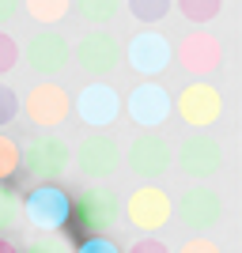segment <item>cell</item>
Returning a JSON list of instances; mask_svg holds the SVG:
<instances>
[{"label":"cell","instance_id":"cell-1","mask_svg":"<svg viewBox=\"0 0 242 253\" xmlns=\"http://www.w3.org/2000/svg\"><path fill=\"white\" fill-rule=\"evenodd\" d=\"M117 219H121V197L110 185H87L80 197H72L68 223H76L87 238H106V231H114Z\"/></svg>","mask_w":242,"mask_h":253},{"label":"cell","instance_id":"cell-2","mask_svg":"<svg viewBox=\"0 0 242 253\" xmlns=\"http://www.w3.org/2000/svg\"><path fill=\"white\" fill-rule=\"evenodd\" d=\"M19 215L31 223L34 231L42 234H53L68 227V215H72V197L61 189V185H53V181H42V185H34L19 204Z\"/></svg>","mask_w":242,"mask_h":253},{"label":"cell","instance_id":"cell-3","mask_svg":"<svg viewBox=\"0 0 242 253\" xmlns=\"http://www.w3.org/2000/svg\"><path fill=\"white\" fill-rule=\"evenodd\" d=\"M174 215V201H170L167 189L159 185H137V189L125 197V219L129 227H137L144 238H151L155 231H163Z\"/></svg>","mask_w":242,"mask_h":253},{"label":"cell","instance_id":"cell-4","mask_svg":"<svg viewBox=\"0 0 242 253\" xmlns=\"http://www.w3.org/2000/svg\"><path fill=\"white\" fill-rule=\"evenodd\" d=\"M72 61L80 64L91 80H106L110 72L121 68V38H117L114 31H106V27L87 31L84 38L72 45Z\"/></svg>","mask_w":242,"mask_h":253},{"label":"cell","instance_id":"cell-5","mask_svg":"<svg viewBox=\"0 0 242 253\" xmlns=\"http://www.w3.org/2000/svg\"><path fill=\"white\" fill-rule=\"evenodd\" d=\"M19 57L31 64V72L53 80V76H61L64 68H68V61H72V42H68L61 31L42 27V31H34L31 38H27V45L19 49Z\"/></svg>","mask_w":242,"mask_h":253},{"label":"cell","instance_id":"cell-6","mask_svg":"<svg viewBox=\"0 0 242 253\" xmlns=\"http://www.w3.org/2000/svg\"><path fill=\"white\" fill-rule=\"evenodd\" d=\"M125 114L140 132H159L174 114V98L163 84H137L125 98Z\"/></svg>","mask_w":242,"mask_h":253},{"label":"cell","instance_id":"cell-7","mask_svg":"<svg viewBox=\"0 0 242 253\" xmlns=\"http://www.w3.org/2000/svg\"><path fill=\"white\" fill-rule=\"evenodd\" d=\"M23 114H27V121L31 125H38L42 132H53V128H61L64 121H68V114H72V95L64 91L61 84H38L27 91V98H23Z\"/></svg>","mask_w":242,"mask_h":253},{"label":"cell","instance_id":"cell-8","mask_svg":"<svg viewBox=\"0 0 242 253\" xmlns=\"http://www.w3.org/2000/svg\"><path fill=\"white\" fill-rule=\"evenodd\" d=\"M174 114L186 121L190 128H197V132H204V128H212L216 121L223 117V95L216 84H190L182 87L178 98H174Z\"/></svg>","mask_w":242,"mask_h":253},{"label":"cell","instance_id":"cell-9","mask_svg":"<svg viewBox=\"0 0 242 253\" xmlns=\"http://www.w3.org/2000/svg\"><path fill=\"white\" fill-rule=\"evenodd\" d=\"M125 163L137 178H144V185H151L155 178H163V174L174 167V148H170L159 132H140V136L129 140Z\"/></svg>","mask_w":242,"mask_h":253},{"label":"cell","instance_id":"cell-10","mask_svg":"<svg viewBox=\"0 0 242 253\" xmlns=\"http://www.w3.org/2000/svg\"><path fill=\"white\" fill-rule=\"evenodd\" d=\"M121 57H125V64L133 68L137 76H163L170 68V61H174V45H170L167 34L159 31H140L129 38V45L121 49Z\"/></svg>","mask_w":242,"mask_h":253},{"label":"cell","instance_id":"cell-11","mask_svg":"<svg viewBox=\"0 0 242 253\" xmlns=\"http://www.w3.org/2000/svg\"><path fill=\"white\" fill-rule=\"evenodd\" d=\"M72 114L84 121L91 132H102L121 117V95L110 84H84L72 98Z\"/></svg>","mask_w":242,"mask_h":253},{"label":"cell","instance_id":"cell-12","mask_svg":"<svg viewBox=\"0 0 242 253\" xmlns=\"http://www.w3.org/2000/svg\"><path fill=\"white\" fill-rule=\"evenodd\" d=\"M178 64H182V72H190L193 80H208V76H216L223 68V42L216 38L212 31H193L182 38L178 45Z\"/></svg>","mask_w":242,"mask_h":253},{"label":"cell","instance_id":"cell-13","mask_svg":"<svg viewBox=\"0 0 242 253\" xmlns=\"http://www.w3.org/2000/svg\"><path fill=\"white\" fill-rule=\"evenodd\" d=\"M72 163H76V170H80L84 178L106 181L117 167H121V148H117V140L106 136V132H87V136L76 144Z\"/></svg>","mask_w":242,"mask_h":253},{"label":"cell","instance_id":"cell-14","mask_svg":"<svg viewBox=\"0 0 242 253\" xmlns=\"http://www.w3.org/2000/svg\"><path fill=\"white\" fill-rule=\"evenodd\" d=\"M174 208H178V219L186 223L190 231L204 234V231H212V227L223 219V193L197 181V185H190V189H182V197H178Z\"/></svg>","mask_w":242,"mask_h":253},{"label":"cell","instance_id":"cell-15","mask_svg":"<svg viewBox=\"0 0 242 253\" xmlns=\"http://www.w3.org/2000/svg\"><path fill=\"white\" fill-rule=\"evenodd\" d=\"M68 163H72V148L57 132H42V136H34L23 148V167L31 170V174H38V178H46V181L61 178L64 170H68Z\"/></svg>","mask_w":242,"mask_h":253},{"label":"cell","instance_id":"cell-16","mask_svg":"<svg viewBox=\"0 0 242 253\" xmlns=\"http://www.w3.org/2000/svg\"><path fill=\"white\" fill-rule=\"evenodd\" d=\"M174 163L182 167V174H190V178H197L200 185H204L208 178H216V174L223 170V148H220V140H216V136L197 132V136L182 140Z\"/></svg>","mask_w":242,"mask_h":253},{"label":"cell","instance_id":"cell-17","mask_svg":"<svg viewBox=\"0 0 242 253\" xmlns=\"http://www.w3.org/2000/svg\"><path fill=\"white\" fill-rule=\"evenodd\" d=\"M72 11L84 23H91V31H98L102 23H110L121 11V0H72Z\"/></svg>","mask_w":242,"mask_h":253},{"label":"cell","instance_id":"cell-18","mask_svg":"<svg viewBox=\"0 0 242 253\" xmlns=\"http://www.w3.org/2000/svg\"><path fill=\"white\" fill-rule=\"evenodd\" d=\"M19 8H27V15H31L34 23L53 27V23H61L64 15L72 11V0H19Z\"/></svg>","mask_w":242,"mask_h":253},{"label":"cell","instance_id":"cell-19","mask_svg":"<svg viewBox=\"0 0 242 253\" xmlns=\"http://www.w3.org/2000/svg\"><path fill=\"white\" fill-rule=\"evenodd\" d=\"M19 167H23V148H19V140H11L8 132H0V185L15 178V174H19Z\"/></svg>","mask_w":242,"mask_h":253},{"label":"cell","instance_id":"cell-20","mask_svg":"<svg viewBox=\"0 0 242 253\" xmlns=\"http://www.w3.org/2000/svg\"><path fill=\"white\" fill-rule=\"evenodd\" d=\"M178 11L190 23H212L223 11V0H178Z\"/></svg>","mask_w":242,"mask_h":253},{"label":"cell","instance_id":"cell-21","mask_svg":"<svg viewBox=\"0 0 242 253\" xmlns=\"http://www.w3.org/2000/svg\"><path fill=\"white\" fill-rule=\"evenodd\" d=\"M174 0H125V8L133 11V19L140 23H159V19H167V11Z\"/></svg>","mask_w":242,"mask_h":253},{"label":"cell","instance_id":"cell-22","mask_svg":"<svg viewBox=\"0 0 242 253\" xmlns=\"http://www.w3.org/2000/svg\"><path fill=\"white\" fill-rule=\"evenodd\" d=\"M15 223H19V197H15L8 185H0V238H4Z\"/></svg>","mask_w":242,"mask_h":253},{"label":"cell","instance_id":"cell-23","mask_svg":"<svg viewBox=\"0 0 242 253\" xmlns=\"http://www.w3.org/2000/svg\"><path fill=\"white\" fill-rule=\"evenodd\" d=\"M15 64H19V42L8 31H0V76H8Z\"/></svg>","mask_w":242,"mask_h":253},{"label":"cell","instance_id":"cell-24","mask_svg":"<svg viewBox=\"0 0 242 253\" xmlns=\"http://www.w3.org/2000/svg\"><path fill=\"white\" fill-rule=\"evenodd\" d=\"M15 117H19V95L8 84H0V128H8Z\"/></svg>","mask_w":242,"mask_h":253},{"label":"cell","instance_id":"cell-25","mask_svg":"<svg viewBox=\"0 0 242 253\" xmlns=\"http://www.w3.org/2000/svg\"><path fill=\"white\" fill-rule=\"evenodd\" d=\"M19 253H68V246H64V238H34L27 250Z\"/></svg>","mask_w":242,"mask_h":253},{"label":"cell","instance_id":"cell-26","mask_svg":"<svg viewBox=\"0 0 242 253\" xmlns=\"http://www.w3.org/2000/svg\"><path fill=\"white\" fill-rule=\"evenodd\" d=\"M178 253H223V250L212 242V238H204V234H193L190 242H182V250H178Z\"/></svg>","mask_w":242,"mask_h":253},{"label":"cell","instance_id":"cell-27","mask_svg":"<svg viewBox=\"0 0 242 253\" xmlns=\"http://www.w3.org/2000/svg\"><path fill=\"white\" fill-rule=\"evenodd\" d=\"M76 253H121L110 238H84V242L76 246Z\"/></svg>","mask_w":242,"mask_h":253},{"label":"cell","instance_id":"cell-28","mask_svg":"<svg viewBox=\"0 0 242 253\" xmlns=\"http://www.w3.org/2000/svg\"><path fill=\"white\" fill-rule=\"evenodd\" d=\"M129 253H170V246L163 238H137L129 246Z\"/></svg>","mask_w":242,"mask_h":253},{"label":"cell","instance_id":"cell-29","mask_svg":"<svg viewBox=\"0 0 242 253\" xmlns=\"http://www.w3.org/2000/svg\"><path fill=\"white\" fill-rule=\"evenodd\" d=\"M19 15V0H0V23H11Z\"/></svg>","mask_w":242,"mask_h":253},{"label":"cell","instance_id":"cell-30","mask_svg":"<svg viewBox=\"0 0 242 253\" xmlns=\"http://www.w3.org/2000/svg\"><path fill=\"white\" fill-rule=\"evenodd\" d=\"M0 253H19V246L11 242V238H0Z\"/></svg>","mask_w":242,"mask_h":253}]
</instances>
